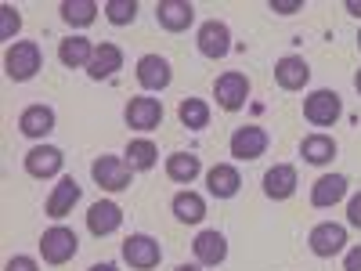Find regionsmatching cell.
<instances>
[{
	"label": "cell",
	"mask_w": 361,
	"mask_h": 271,
	"mask_svg": "<svg viewBox=\"0 0 361 271\" xmlns=\"http://www.w3.org/2000/svg\"><path fill=\"white\" fill-rule=\"evenodd\" d=\"M214 95H217V105L224 109V112H238L246 105V98H250V80H246V73H224L221 80H217V87H214Z\"/></svg>",
	"instance_id": "30bf717a"
},
{
	"label": "cell",
	"mask_w": 361,
	"mask_h": 271,
	"mask_svg": "<svg viewBox=\"0 0 361 271\" xmlns=\"http://www.w3.org/2000/svg\"><path fill=\"white\" fill-rule=\"evenodd\" d=\"M275 80L282 90H304L311 83V66L300 54H286L275 62Z\"/></svg>",
	"instance_id": "9a60e30c"
},
{
	"label": "cell",
	"mask_w": 361,
	"mask_h": 271,
	"mask_svg": "<svg viewBox=\"0 0 361 271\" xmlns=\"http://www.w3.org/2000/svg\"><path fill=\"white\" fill-rule=\"evenodd\" d=\"M40 66H44V54H40V44H33V40H15L4 54V73L15 83L33 80L40 73Z\"/></svg>",
	"instance_id": "6da1fadb"
},
{
	"label": "cell",
	"mask_w": 361,
	"mask_h": 271,
	"mask_svg": "<svg viewBox=\"0 0 361 271\" xmlns=\"http://www.w3.org/2000/svg\"><path fill=\"white\" fill-rule=\"evenodd\" d=\"M119 69H123V51H119L116 44H98L94 58H90V66H87V76L90 80H109Z\"/></svg>",
	"instance_id": "44dd1931"
},
{
	"label": "cell",
	"mask_w": 361,
	"mask_h": 271,
	"mask_svg": "<svg viewBox=\"0 0 361 271\" xmlns=\"http://www.w3.org/2000/svg\"><path fill=\"white\" fill-rule=\"evenodd\" d=\"M18 131L25 138H47L54 131V109L51 105H29V109H22Z\"/></svg>",
	"instance_id": "7402d4cb"
},
{
	"label": "cell",
	"mask_w": 361,
	"mask_h": 271,
	"mask_svg": "<svg viewBox=\"0 0 361 271\" xmlns=\"http://www.w3.org/2000/svg\"><path fill=\"white\" fill-rule=\"evenodd\" d=\"M347 224L350 228H361V192L347 203Z\"/></svg>",
	"instance_id": "d6a6232c"
},
{
	"label": "cell",
	"mask_w": 361,
	"mask_h": 271,
	"mask_svg": "<svg viewBox=\"0 0 361 271\" xmlns=\"http://www.w3.org/2000/svg\"><path fill=\"white\" fill-rule=\"evenodd\" d=\"M66 167V156H62V148H54V145H37V148H29L25 152V174L29 177H58Z\"/></svg>",
	"instance_id": "5b68a950"
},
{
	"label": "cell",
	"mask_w": 361,
	"mask_h": 271,
	"mask_svg": "<svg viewBox=\"0 0 361 271\" xmlns=\"http://www.w3.org/2000/svg\"><path fill=\"white\" fill-rule=\"evenodd\" d=\"M192 250H195V260L202 264V267H217V264H224V257H228V239L221 235V231H199L195 235V243H192Z\"/></svg>",
	"instance_id": "e0dca14e"
},
{
	"label": "cell",
	"mask_w": 361,
	"mask_h": 271,
	"mask_svg": "<svg viewBox=\"0 0 361 271\" xmlns=\"http://www.w3.org/2000/svg\"><path fill=\"white\" fill-rule=\"evenodd\" d=\"M156 22L170 33H185V29L195 22V8L188 0H159L156 4Z\"/></svg>",
	"instance_id": "5bb4252c"
},
{
	"label": "cell",
	"mask_w": 361,
	"mask_h": 271,
	"mask_svg": "<svg viewBox=\"0 0 361 271\" xmlns=\"http://www.w3.org/2000/svg\"><path fill=\"white\" fill-rule=\"evenodd\" d=\"M134 73H137V83L145 90H166L170 80H173V69H170V62L163 54H141Z\"/></svg>",
	"instance_id": "7c38bea8"
},
{
	"label": "cell",
	"mask_w": 361,
	"mask_h": 271,
	"mask_svg": "<svg viewBox=\"0 0 361 271\" xmlns=\"http://www.w3.org/2000/svg\"><path fill=\"white\" fill-rule=\"evenodd\" d=\"M76 253H80V239H76L73 228L54 224V228H47L40 235V257H44V264H69Z\"/></svg>",
	"instance_id": "7a4b0ae2"
},
{
	"label": "cell",
	"mask_w": 361,
	"mask_h": 271,
	"mask_svg": "<svg viewBox=\"0 0 361 271\" xmlns=\"http://www.w3.org/2000/svg\"><path fill=\"white\" fill-rule=\"evenodd\" d=\"M90 271H119V267H116V264H94Z\"/></svg>",
	"instance_id": "8d00e7d4"
},
{
	"label": "cell",
	"mask_w": 361,
	"mask_h": 271,
	"mask_svg": "<svg viewBox=\"0 0 361 271\" xmlns=\"http://www.w3.org/2000/svg\"><path fill=\"white\" fill-rule=\"evenodd\" d=\"M271 11H279V15H296V11H304V4H300V0H271Z\"/></svg>",
	"instance_id": "836d02e7"
},
{
	"label": "cell",
	"mask_w": 361,
	"mask_h": 271,
	"mask_svg": "<svg viewBox=\"0 0 361 271\" xmlns=\"http://www.w3.org/2000/svg\"><path fill=\"white\" fill-rule=\"evenodd\" d=\"M340 116H343V102L336 90H311L304 98V119L314 127H333Z\"/></svg>",
	"instance_id": "277c9868"
},
{
	"label": "cell",
	"mask_w": 361,
	"mask_h": 271,
	"mask_svg": "<svg viewBox=\"0 0 361 271\" xmlns=\"http://www.w3.org/2000/svg\"><path fill=\"white\" fill-rule=\"evenodd\" d=\"M123 156H127V167H130V170H152L156 159H159V148L148 141V138H137V141L127 145Z\"/></svg>",
	"instance_id": "4316f807"
},
{
	"label": "cell",
	"mask_w": 361,
	"mask_h": 271,
	"mask_svg": "<svg viewBox=\"0 0 361 271\" xmlns=\"http://www.w3.org/2000/svg\"><path fill=\"white\" fill-rule=\"evenodd\" d=\"M123 119H127L130 131H156L163 124V102L159 98H145V95L141 98H130Z\"/></svg>",
	"instance_id": "8fae6325"
},
{
	"label": "cell",
	"mask_w": 361,
	"mask_h": 271,
	"mask_svg": "<svg viewBox=\"0 0 361 271\" xmlns=\"http://www.w3.org/2000/svg\"><path fill=\"white\" fill-rule=\"evenodd\" d=\"M343 195H347V177L343 174H322L311 185V206H318V210L336 206Z\"/></svg>",
	"instance_id": "ffe728a7"
},
{
	"label": "cell",
	"mask_w": 361,
	"mask_h": 271,
	"mask_svg": "<svg viewBox=\"0 0 361 271\" xmlns=\"http://www.w3.org/2000/svg\"><path fill=\"white\" fill-rule=\"evenodd\" d=\"M123 260L137 271H152L159 260H163V250L152 235H130L123 243Z\"/></svg>",
	"instance_id": "ba28073f"
},
{
	"label": "cell",
	"mask_w": 361,
	"mask_h": 271,
	"mask_svg": "<svg viewBox=\"0 0 361 271\" xmlns=\"http://www.w3.org/2000/svg\"><path fill=\"white\" fill-rule=\"evenodd\" d=\"M90 177H94V185L105 188V192H123V188H130L134 170L119 156H102V159L90 163Z\"/></svg>",
	"instance_id": "3957f363"
},
{
	"label": "cell",
	"mask_w": 361,
	"mask_h": 271,
	"mask_svg": "<svg viewBox=\"0 0 361 271\" xmlns=\"http://www.w3.org/2000/svg\"><path fill=\"white\" fill-rule=\"evenodd\" d=\"M58 58H62L66 69H87L90 58H94V44L87 37H69V40L58 44Z\"/></svg>",
	"instance_id": "603a6c76"
},
{
	"label": "cell",
	"mask_w": 361,
	"mask_h": 271,
	"mask_svg": "<svg viewBox=\"0 0 361 271\" xmlns=\"http://www.w3.org/2000/svg\"><path fill=\"white\" fill-rule=\"evenodd\" d=\"M300 156H304L311 167H325V163H333V156H336V141L329 134H311V138L300 141Z\"/></svg>",
	"instance_id": "cb8c5ba5"
},
{
	"label": "cell",
	"mask_w": 361,
	"mask_h": 271,
	"mask_svg": "<svg viewBox=\"0 0 361 271\" xmlns=\"http://www.w3.org/2000/svg\"><path fill=\"white\" fill-rule=\"evenodd\" d=\"M307 246H311L314 257H336L347 246V228L343 224H333V221L314 224L311 235H307Z\"/></svg>",
	"instance_id": "52a82bcc"
},
{
	"label": "cell",
	"mask_w": 361,
	"mask_h": 271,
	"mask_svg": "<svg viewBox=\"0 0 361 271\" xmlns=\"http://www.w3.org/2000/svg\"><path fill=\"white\" fill-rule=\"evenodd\" d=\"M296 185H300V177H296V167H289V163H279L264 174V195L275 199V203L289 199L296 192Z\"/></svg>",
	"instance_id": "ac0fdd59"
},
{
	"label": "cell",
	"mask_w": 361,
	"mask_h": 271,
	"mask_svg": "<svg viewBox=\"0 0 361 271\" xmlns=\"http://www.w3.org/2000/svg\"><path fill=\"white\" fill-rule=\"evenodd\" d=\"M347 11H350V15H357V18H361V0H347Z\"/></svg>",
	"instance_id": "d590c367"
},
{
	"label": "cell",
	"mask_w": 361,
	"mask_h": 271,
	"mask_svg": "<svg viewBox=\"0 0 361 271\" xmlns=\"http://www.w3.org/2000/svg\"><path fill=\"white\" fill-rule=\"evenodd\" d=\"M105 18L112 25H130L137 18V4H134V0H109V4H105Z\"/></svg>",
	"instance_id": "f546056e"
},
{
	"label": "cell",
	"mask_w": 361,
	"mask_h": 271,
	"mask_svg": "<svg viewBox=\"0 0 361 271\" xmlns=\"http://www.w3.org/2000/svg\"><path fill=\"white\" fill-rule=\"evenodd\" d=\"M173 271H202L199 264H180V267H173Z\"/></svg>",
	"instance_id": "74e56055"
},
{
	"label": "cell",
	"mask_w": 361,
	"mask_h": 271,
	"mask_svg": "<svg viewBox=\"0 0 361 271\" xmlns=\"http://www.w3.org/2000/svg\"><path fill=\"white\" fill-rule=\"evenodd\" d=\"M267 145H271V138H267L264 127H238V131L231 134V141H228L231 156H235V159H243V163L260 159V156L267 152Z\"/></svg>",
	"instance_id": "8992f818"
},
{
	"label": "cell",
	"mask_w": 361,
	"mask_h": 271,
	"mask_svg": "<svg viewBox=\"0 0 361 271\" xmlns=\"http://www.w3.org/2000/svg\"><path fill=\"white\" fill-rule=\"evenodd\" d=\"M357 47H361V33H357Z\"/></svg>",
	"instance_id": "ab89813d"
},
{
	"label": "cell",
	"mask_w": 361,
	"mask_h": 271,
	"mask_svg": "<svg viewBox=\"0 0 361 271\" xmlns=\"http://www.w3.org/2000/svg\"><path fill=\"white\" fill-rule=\"evenodd\" d=\"M62 18L69 25L83 29V25H90L98 18V4H94V0H66V4H62Z\"/></svg>",
	"instance_id": "f1b7e54d"
},
{
	"label": "cell",
	"mask_w": 361,
	"mask_h": 271,
	"mask_svg": "<svg viewBox=\"0 0 361 271\" xmlns=\"http://www.w3.org/2000/svg\"><path fill=\"white\" fill-rule=\"evenodd\" d=\"M343 271H361V246L347 250V257H343Z\"/></svg>",
	"instance_id": "e575fe53"
},
{
	"label": "cell",
	"mask_w": 361,
	"mask_h": 271,
	"mask_svg": "<svg viewBox=\"0 0 361 271\" xmlns=\"http://www.w3.org/2000/svg\"><path fill=\"white\" fill-rule=\"evenodd\" d=\"M18 29H22V15L11 4H4V8H0V40H11Z\"/></svg>",
	"instance_id": "4dcf8cb0"
},
{
	"label": "cell",
	"mask_w": 361,
	"mask_h": 271,
	"mask_svg": "<svg viewBox=\"0 0 361 271\" xmlns=\"http://www.w3.org/2000/svg\"><path fill=\"white\" fill-rule=\"evenodd\" d=\"M206 188L214 199H231L238 195V188H243V174H238L231 163H217L206 170Z\"/></svg>",
	"instance_id": "2e32d148"
},
{
	"label": "cell",
	"mask_w": 361,
	"mask_h": 271,
	"mask_svg": "<svg viewBox=\"0 0 361 271\" xmlns=\"http://www.w3.org/2000/svg\"><path fill=\"white\" fill-rule=\"evenodd\" d=\"M4 271H40V264H37L33 257H22V253H18V257H11V260L4 264Z\"/></svg>",
	"instance_id": "1f68e13d"
},
{
	"label": "cell",
	"mask_w": 361,
	"mask_h": 271,
	"mask_svg": "<svg viewBox=\"0 0 361 271\" xmlns=\"http://www.w3.org/2000/svg\"><path fill=\"white\" fill-rule=\"evenodd\" d=\"M199 174H202L199 156H192V152H173V156H166V177L177 181V185H192Z\"/></svg>",
	"instance_id": "484cf974"
},
{
	"label": "cell",
	"mask_w": 361,
	"mask_h": 271,
	"mask_svg": "<svg viewBox=\"0 0 361 271\" xmlns=\"http://www.w3.org/2000/svg\"><path fill=\"white\" fill-rule=\"evenodd\" d=\"M177 119L188 131H202V127H209V105L202 98H185L177 105Z\"/></svg>",
	"instance_id": "83f0119b"
},
{
	"label": "cell",
	"mask_w": 361,
	"mask_h": 271,
	"mask_svg": "<svg viewBox=\"0 0 361 271\" xmlns=\"http://www.w3.org/2000/svg\"><path fill=\"white\" fill-rule=\"evenodd\" d=\"M170 206H173V217L180 224H199L206 217V199L199 192H177Z\"/></svg>",
	"instance_id": "d4e9b609"
},
{
	"label": "cell",
	"mask_w": 361,
	"mask_h": 271,
	"mask_svg": "<svg viewBox=\"0 0 361 271\" xmlns=\"http://www.w3.org/2000/svg\"><path fill=\"white\" fill-rule=\"evenodd\" d=\"M80 185H76V177H62L54 185V192L47 195V217H54V221H62L66 214H73V206L80 203Z\"/></svg>",
	"instance_id": "d6986e66"
},
{
	"label": "cell",
	"mask_w": 361,
	"mask_h": 271,
	"mask_svg": "<svg viewBox=\"0 0 361 271\" xmlns=\"http://www.w3.org/2000/svg\"><path fill=\"white\" fill-rule=\"evenodd\" d=\"M195 44H199V54H206V58H224L231 51V29L217 18H209L199 25Z\"/></svg>",
	"instance_id": "9c48e42d"
},
{
	"label": "cell",
	"mask_w": 361,
	"mask_h": 271,
	"mask_svg": "<svg viewBox=\"0 0 361 271\" xmlns=\"http://www.w3.org/2000/svg\"><path fill=\"white\" fill-rule=\"evenodd\" d=\"M354 87H357V95H361V69H357V76H354Z\"/></svg>",
	"instance_id": "f35d334b"
},
{
	"label": "cell",
	"mask_w": 361,
	"mask_h": 271,
	"mask_svg": "<svg viewBox=\"0 0 361 271\" xmlns=\"http://www.w3.org/2000/svg\"><path fill=\"white\" fill-rule=\"evenodd\" d=\"M119 224H123V210H119V203H112V199H102V203H94V206L87 210V228H90V235L105 239V235L119 231Z\"/></svg>",
	"instance_id": "4fadbf2b"
}]
</instances>
